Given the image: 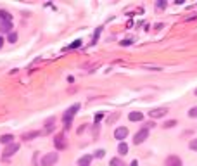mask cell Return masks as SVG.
Instances as JSON below:
<instances>
[{
    "mask_svg": "<svg viewBox=\"0 0 197 166\" xmlns=\"http://www.w3.org/2000/svg\"><path fill=\"white\" fill-rule=\"evenodd\" d=\"M80 104H73L71 107H67L66 109V113H64V116H62V121H64V128L66 130H69L71 128V123H73V118H75V114L80 111Z\"/></svg>",
    "mask_w": 197,
    "mask_h": 166,
    "instance_id": "obj_1",
    "label": "cell"
},
{
    "mask_svg": "<svg viewBox=\"0 0 197 166\" xmlns=\"http://www.w3.org/2000/svg\"><path fill=\"white\" fill-rule=\"evenodd\" d=\"M57 161H59V154H57V152H48V154H45L43 158H42L40 164L42 166H54Z\"/></svg>",
    "mask_w": 197,
    "mask_h": 166,
    "instance_id": "obj_2",
    "label": "cell"
},
{
    "mask_svg": "<svg viewBox=\"0 0 197 166\" xmlns=\"http://www.w3.org/2000/svg\"><path fill=\"white\" fill-rule=\"evenodd\" d=\"M147 137H149V128H142L135 133V138H133V144L135 145H140L142 142L147 140Z\"/></svg>",
    "mask_w": 197,
    "mask_h": 166,
    "instance_id": "obj_3",
    "label": "cell"
},
{
    "mask_svg": "<svg viewBox=\"0 0 197 166\" xmlns=\"http://www.w3.org/2000/svg\"><path fill=\"white\" fill-rule=\"evenodd\" d=\"M17 151H19V144H17V142H12V144H9L7 147L4 149V152H2V158H4V159H9L11 156H14Z\"/></svg>",
    "mask_w": 197,
    "mask_h": 166,
    "instance_id": "obj_4",
    "label": "cell"
},
{
    "mask_svg": "<svg viewBox=\"0 0 197 166\" xmlns=\"http://www.w3.org/2000/svg\"><path fill=\"white\" fill-rule=\"evenodd\" d=\"M54 147H56L57 151H62V149L67 147L66 138H64V133H59L57 137H54Z\"/></svg>",
    "mask_w": 197,
    "mask_h": 166,
    "instance_id": "obj_5",
    "label": "cell"
},
{
    "mask_svg": "<svg viewBox=\"0 0 197 166\" xmlns=\"http://www.w3.org/2000/svg\"><path fill=\"white\" fill-rule=\"evenodd\" d=\"M126 137H128V128H125V126H119V128L114 130V138H118L119 142H123Z\"/></svg>",
    "mask_w": 197,
    "mask_h": 166,
    "instance_id": "obj_6",
    "label": "cell"
},
{
    "mask_svg": "<svg viewBox=\"0 0 197 166\" xmlns=\"http://www.w3.org/2000/svg\"><path fill=\"white\" fill-rule=\"evenodd\" d=\"M164 166H183V163L178 156H168L166 161H164Z\"/></svg>",
    "mask_w": 197,
    "mask_h": 166,
    "instance_id": "obj_7",
    "label": "cell"
},
{
    "mask_svg": "<svg viewBox=\"0 0 197 166\" xmlns=\"http://www.w3.org/2000/svg\"><path fill=\"white\" fill-rule=\"evenodd\" d=\"M168 114V109L166 107H157V109H152L149 111V116L150 118H163V116Z\"/></svg>",
    "mask_w": 197,
    "mask_h": 166,
    "instance_id": "obj_8",
    "label": "cell"
},
{
    "mask_svg": "<svg viewBox=\"0 0 197 166\" xmlns=\"http://www.w3.org/2000/svg\"><path fill=\"white\" fill-rule=\"evenodd\" d=\"M54 126H56V118H48L47 121H45V128H43V132H42V135H48V133L52 132Z\"/></svg>",
    "mask_w": 197,
    "mask_h": 166,
    "instance_id": "obj_9",
    "label": "cell"
},
{
    "mask_svg": "<svg viewBox=\"0 0 197 166\" xmlns=\"http://www.w3.org/2000/svg\"><path fill=\"white\" fill-rule=\"evenodd\" d=\"M128 119H130V121H142V119H144V114L138 113V111H133V113L128 114Z\"/></svg>",
    "mask_w": 197,
    "mask_h": 166,
    "instance_id": "obj_10",
    "label": "cell"
},
{
    "mask_svg": "<svg viewBox=\"0 0 197 166\" xmlns=\"http://www.w3.org/2000/svg\"><path fill=\"white\" fill-rule=\"evenodd\" d=\"M12 140H14V135H11V133H5V135L0 137V144H12Z\"/></svg>",
    "mask_w": 197,
    "mask_h": 166,
    "instance_id": "obj_11",
    "label": "cell"
},
{
    "mask_svg": "<svg viewBox=\"0 0 197 166\" xmlns=\"http://www.w3.org/2000/svg\"><path fill=\"white\" fill-rule=\"evenodd\" d=\"M0 21L2 23H12V16L7 11H0Z\"/></svg>",
    "mask_w": 197,
    "mask_h": 166,
    "instance_id": "obj_12",
    "label": "cell"
},
{
    "mask_svg": "<svg viewBox=\"0 0 197 166\" xmlns=\"http://www.w3.org/2000/svg\"><path fill=\"white\" fill-rule=\"evenodd\" d=\"M12 23H0V31L2 33H12Z\"/></svg>",
    "mask_w": 197,
    "mask_h": 166,
    "instance_id": "obj_13",
    "label": "cell"
},
{
    "mask_svg": "<svg viewBox=\"0 0 197 166\" xmlns=\"http://www.w3.org/2000/svg\"><path fill=\"white\" fill-rule=\"evenodd\" d=\"M92 158H93V156H90V154L83 156V158H80L78 164H80V166H90V161H92Z\"/></svg>",
    "mask_w": 197,
    "mask_h": 166,
    "instance_id": "obj_14",
    "label": "cell"
},
{
    "mask_svg": "<svg viewBox=\"0 0 197 166\" xmlns=\"http://www.w3.org/2000/svg\"><path fill=\"white\" fill-rule=\"evenodd\" d=\"M118 152H119L121 156L128 154V144H125V142H119V145H118Z\"/></svg>",
    "mask_w": 197,
    "mask_h": 166,
    "instance_id": "obj_15",
    "label": "cell"
},
{
    "mask_svg": "<svg viewBox=\"0 0 197 166\" xmlns=\"http://www.w3.org/2000/svg\"><path fill=\"white\" fill-rule=\"evenodd\" d=\"M109 166H126V164L123 163V159H119V158H112L111 161H109Z\"/></svg>",
    "mask_w": 197,
    "mask_h": 166,
    "instance_id": "obj_16",
    "label": "cell"
},
{
    "mask_svg": "<svg viewBox=\"0 0 197 166\" xmlns=\"http://www.w3.org/2000/svg\"><path fill=\"white\" fill-rule=\"evenodd\" d=\"M42 132H30V133H24V140H33L35 137H40Z\"/></svg>",
    "mask_w": 197,
    "mask_h": 166,
    "instance_id": "obj_17",
    "label": "cell"
},
{
    "mask_svg": "<svg viewBox=\"0 0 197 166\" xmlns=\"http://www.w3.org/2000/svg\"><path fill=\"white\" fill-rule=\"evenodd\" d=\"M101 31H102V28H97V31L93 33V38H92V43H95L97 40H99V35H101Z\"/></svg>",
    "mask_w": 197,
    "mask_h": 166,
    "instance_id": "obj_18",
    "label": "cell"
},
{
    "mask_svg": "<svg viewBox=\"0 0 197 166\" xmlns=\"http://www.w3.org/2000/svg\"><path fill=\"white\" fill-rule=\"evenodd\" d=\"M189 116L190 118H197V106H194L192 109L189 111Z\"/></svg>",
    "mask_w": 197,
    "mask_h": 166,
    "instance_id": "obj_19",
    "label": "cell"
},
{
    "mask_svg": "<svg viewBox=\"0 0 197 166\" xmlns=\"http://www.w3.org/2000/svg\"><path fill=\"white\" fill-rule=\"evenodd\" d=\"M189 147L192 149V151H197V138H192V140H190Z\"/></svg>",
    "mask_w": 197,
    "mask_h": 166,
    "instance_id": "obj_20",
    "label": "cell"
},
{
    "mask_svg": "<svg viewBox=\"0 0 197 166\" xmlns=\"http://www.w3.org/2000/svg\"><path fill=\"white\" fill-rule=\"evenodd\" d=\"M16 40H17V33H9V42H11V43H14Z\"/></svg>",
    "mask_w": 197,
    "mask_h": 166,
    "instance_id": "obj_21",
    "label": "cell"
},
{
    "mask_svg": "<svg viewBox=\"0 0 197 166\" xmlns=\"http://www.w3.org/2000/svg\"><path fill=\"white\" fill-rule=\"evenodd\" d=\"M80 45H81V40H75L67 48H76V47H80Z\"/></svg>",
    "mask_w": 197,
    "mask_h": 166,
    "instance_id": "obj_22",
    "label": "cell"
},
{
    "mask_svg": "<svg viewBox=\"0 0 197 166\" xmlns=\"http://www.w3.org/2000/svg\"><path fill=\"white\" fill-rule=\"evenodd\" d=\"M104 156H106V151H104V149H99V151L95 152V158H104Z\"/></svg>",
    "mask_w": 197,
    "mask_h": 166,
    "instance_id": "obj_23",
    "label": "cell"
},
{
    "mask_svg": "<svg viewBox=\"0 0 197 166\" xmlns=\"http://www.w3.org/2000/svg\"><path fill=\"white\" fill-rule=\"evenodd\" d=\"M175 125H176L175 119H171V121H166V123H164V126H166V128H170V126H175Z\"/></svg>",
    "mask_w": 197,
    "mask_h": 166,
    "instance_id": "obj_24",
    "label": "cell"
},
{
    "mask_svg": "<svg viewBox=\"0 0 197 166\" xmlns=\"http://www.w3.org/2000/svg\"><path fill=\"white\" fill-rule=\"evenodd\" d=\"M166 7V2H157L156 4V9H164Z\"/></svg>",
    "mask_w": 197,
    "mask_h": 166,
    "instance_id": "obj_25",
    "label": "cell"
},
{
    "mask_svg": "<svg viewBox=\"0 0 197 166\" xmlns=\"http://www.w3.org/2000/svg\"><path fill=\"white\" fill-rule=\"evenodd\" d=\"M118 118H119V113H116V114H112L111 118H109V123H112L114 119H118Z\"/></svg>",
    "mask_w": 197,
    "mask_h": 166,
    "instance_id": "obj_26",
    "label": "cell"
},
{
    "mask_svg": "<svg viewBox=\"0 0 197 166\" xmlns=\"http://www.w3.org/2000/svg\"><path fill=\"white\" fill-rule=\"evenodd\" d=\"M197 18V14H192V16H189V18H185V21H192V19H195Z\"/></svg>",
    "mask_w": 197,
    "mask_h": 166,
    "instance_id": "obj_27",
    "label": "cell"
},
{
    "mask_svg": "<svg viewBox=\"0 0 197 166\" xmlns=\"http://www.w3.org/2000/svg\"><path fill=\"white\" fill-rule=\"evenodd\" d=\"M101 119H102V114H97V116H95V123H99Z\"/></svg>",
    "mask_w": 197,
    "mask_h": 166,
    "instance_id": "obj_28",
    "label": "cell"
},
{
    "mask_svg": "<svg viewBox=\"0 0 197 166\" xmlns=\"http://www.w3.org/2000/svg\"><path fill=\"white\" fill-rule=\"evenodd\" d=\"M131 43V40H123L121 42V45H130Z\"/></svg>",
    "mask_w": 197,
    "mask_h": 166,
    "instance_id": "obj_29",
    "label": "cell"
},
{
    "mask_svg": "<svg viewBox=\"0 0 197 166\" xmlns=\"http://www.w3.org/2000/svg\"><path fill=\"white\" fill-rule=\"evenodd\" d=\"M130 166H138V163H137V159H135V161H131V164Z\"/></svg>",
    "mask_w": 197,
    "mask_h": 166,
    "instance_id": "obj_30",
    "label": "cell"
},
{
    "mask_svg": "<svg viewBox=\"0 0 197 166\" xmlns=\"http://www.w3.org/2000/svg\"><path fill=\"white\" fill-rule=\"evenodd\" d=\"M2 45H4V38L0 37V48H2Z\"/></svg>",
    "mask_w": 197,
    "mask_h": 166,
    "instance_id": "obj_31",
    "label": "cell"
},
{
    "mask_svg": "<svg viewBox=\"0 0 197 166\" xmlns=\"http://www.w3.org/2000/svg\"><path fill=\"white\" fill-rule=\"evenodd\" d=\"M195 95H197V88H195Z\"/></svg>",
    "mask_w": 197,
    "mask_h": 166,
    "instance_id": "obj_32",
    "label": "cell"
}]
</instances>
